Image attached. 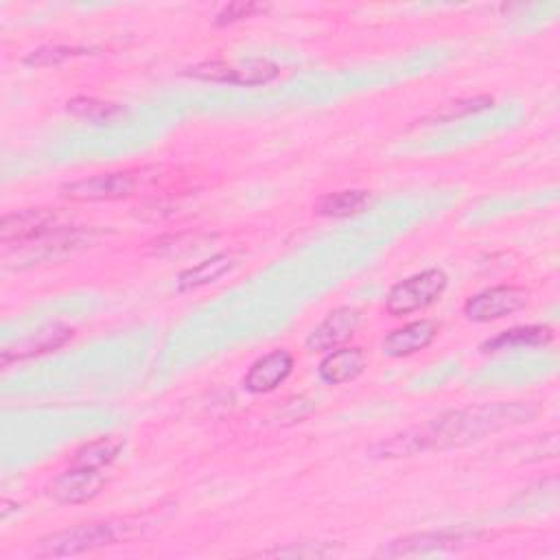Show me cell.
Listing matches in <instances>:
<instances>
[{"instance_id":"cell-1","label":"cell","mask_w":560,"mask_h":560,"mask_svg":"<svg viewBox=\"0 0 560 560\" xmlns=\"http://www.w3.org/2000/svg\"><path fill=\"white\" fill-rule=\"evenodd\" d=\"M534 409L523 402H494L483 407L446 411L422 427L407 429L372 446L376 457H405L427 448L462 446L483 438L486 433L527 422L534 418Z\"/></svg>"},{"instance_id":"cell-2","label":"cell","mask_w":560,"mask_h":560,"mask_svg":"<svg viewBox=\"0 0 560 560\" xmlns=\"http://www.w3.org/2000/svg\"><path fill=\"white\" fill-rule=\"evenodd\" d=\"M127 527L129 525L122 521L77 525L70 529H61V532L44 536L37 542L35 553L42 558H61V556H77L83 551L107 547V545H114L116 540L125 538Z\"/></svg>"},{"instance_id":"cell-3","label":"cell","mask_w":560,"mask_h":560,"mask_svg":"<svg viewBox=\"0 0 560 560\" xmlns=\"http://www.w3.org/2000/svg\"><path fill=\"white\" fill-rule=\"evenodd\" d=\"M446 282L448 278L442 269H424L420 273H413L389 289L385 298V311L394 317H400L427 308L444 293Z\"/></svg>"},{"instance_id":"cell-4","label":"cell","mask_w":560,"mask_h":560,"mask_svg":"<svg viewBox=\"0 0 560 560\" xmlns=\"http://www.w3.org/2000/svg\"><path fill=\"white\" fill-rule=\"evenodd\" d=\"M105 466H94V464H83L70 459V468L52 477L46 486V494L63 505H77V503H88L98 492L103 490L107 475Z\"/></svg>"},{"instance_id":"cell-5","label":"cell","mask_w":560,"mask_h":560,"mask_svg":"<svg viewBox=\"0 0 560 560\" xmlns=\"http://www.w3.org/2000/svg\"><path fill=\"white\" fill-rule=\"evenodd\" d=\"M70 228L66 223V217L59 210L48 208H33L22 212L4 214L0 221V241L2 245H26L46 236H52L61 230Z\"/></svg>"},{"instance_id":"cell-6","label":"cell","mask_w":560,"mask_h":560,"mask_svg":"<svg viewBox=\"0 0 560 560\" xmlns=\"http://www.w3.org/2000/svg\"><path fill=\"white\" fill-rule=\"evenodd\" d=\"M527 302H529L527 289L516 284H499L468 298L464 304V315L470 322H479V324L494 322L525 308Z\"/></svg>"},{"instance_id":"cell-7","label":"cell","mask_w":560,"mask_h":560,"mask_svg":"<svg viewBox=\"0 0 560 560\" xmlns=\"http://www.w3.org/2000/svg\"><path fill=\"white\" fill-rule=\"evenodd\" d=\"M190 77L201 81L217 83H236V85H262L273 81L280 74V68L269 59H252L243 66H230L223 61H206L195 68H188Z\"/></svg>"},{"instance_id":"cell-8","label":"cell","mask_w":560,"mask_h":560,"mask_svg":"<svg viewBox=\"0 0 560 560\" xmlns=\"http://www.w3.org/2000/svg\"><path fill=\"white\" fill-rule=\"evenodd\" d=\"M138 179L131 173H101L83 177L61 188L70 201H116L133 195Z\"/></svg>"},{"instance_id":"cell-9","label":"cell","mask_w":560,"mask_h":560,"mask_svg":"<svg viewBox=\"0 0 560 560\" xmlns=\"http://www.w3.org/2000/svg\"><path fill=\"white\" fill-rule=\"evenodd\" d=\"M475 534L466 532H422V534H411L398 540H392L387 547L378 549V556L385 558H400V556H418L427 551H442V549H459L466 547L475 540Z\"/></svg>"},{"instance_id":"cell-10","label":"cell","mask_w":560,"mask_h":560,"mask_svg":"<svg viewBox=\"0 0 560 560\" xmlns=\"http://www.w3.org/2000/svg\"><path fill=\"white\" fill-rule=\"evenodd\" d=\"M361 322V313L350 306H341L330 311L306 337V348L313 352H324V350H335L337 346L346 343L357 326Z\"/></svg>"},{"instance_id":"cell-11","label":"cell","mask_w":560,"mask_h":560,"mask_svg":"<svg viewBox=\"0 0 560 560\" xmlns=\"http://www.w3.org/2000/svg\"><path fill=\"white\" fill-rule=\"evenodd\" d=\"M74 335V330L70 326L63 324H48L35 332H31L28 337L7 346L0 354V363L7 368L13 361H24L31 357H39L46 352H52L57 348H61L66 341H70Z\"/></svg>"},{"instance_id":"cell-12","label":"cell","mask_w":560,"mask_h":560,"mask_svg":"<svg viewBox=\"0 0 560 560\" xmlns=\"http://www.w3.org/2000/svg\"><path fill=\"white\" fill-rule=\"evenodd\" d=\"M291 370H293L291 352L284 348H276L249 365L243 378V385L252 394H267V392H273L280 383H284Z\"/></svg>"},{"instance_id":"cell-13","label":"cell","mask_w":560,"mask_h":560,"mask_svg":"<svg viewBox=\"0 0 560 560\" xmlns=\"http://www.w3.org/2000/svg\"><path fill=\"white\" fill-rule=\"evenodd\" d=\"M435 337H438V324L433 319L409 322L402 328L392 330L383 339V352L387 357H409L431 346Z\"/></svg>"},{"instance_id":"cell-14","label":"cell","mask_w":560,"mask_h":560,"mask_svg":"<svg viewBox=\"0 0 560 560\" xmlns=\"http://www.w3.org/2000/svg\"><path fill=\"white\" fill-rule=\"evenodd\" d=\"M365 370V352L361 348H339L319 361V378L328 385L354 381Z\"/></svg>"},{"instance_id":"cell-15","label":"cell","mask_w":560,"mask_h":560,"mask_svg":"<svg viewBox=\"0 0 560 560\" xmlns=\"http://www.w3.org/2000/svg\"><path fill=\"white\" fill-rule=\"evenodd\" d=\"M553 339V330L549 326H518L510 328L488 341L481 343L483 352H501V350H514L525 346H545Z\"/></svg>"},{"instance_id":"cell-16","label":"cell","mask_w":560,"mask_h":560,"mask_svg":"<svg viewBox=\"0 0 560 560\" xmlns=\"http://www.w3.org/2000/svg\"><path fill=\"white\" fill-rule=\"evenodd\" d=\"M66 109L74 118H81V120H88L94 125H112L127 116V109L122 105L98 101L92 96H74L66 103Z\"/></svg>"},{"instance_id":"cell-17","label":"cell","mask_w":560,"mask_h":560,"mask_svg":"<svg viewBox=\"0 0 560 560\" xmlns=\"http://www.w3.org/2000/svg\"><path fill=\"white\" fill-rule=\"evenodd\" d=\"M234 267V256L232 254H214L199 265L182 271L177 276V289L179 291H190L197 287H203L208 282L219 280L223 273H228Z\"/></svg>"},{"instance_id":"cell-18","label":"cell","mask_w":560,"mask_h":560,"mask_svg":"<svg viewBox=\"0 0 560 560\" xmlns=\"http://www.w3.org/2000/svg\"><path fill=\"white\" fill-rule=\"evenodd\" d=\"M368 199V190H337L317 199L315 212L322 217H350L361 212Z\"/></svg>"},{"instance_id":"cell-19","label":"cell","mask_w":560,"mask_h":560,"mask_svg":"<svg viewBox=\"0 0 560 560\" xmlns=\"http://www.w3.org/2000/svg\"><path fill=\"white\" fill-rule=\"evenodd\" d=\"M492 105L490 96H475V98H464L457 103H451L444 112H435L433 116H429L427 120H453V118H462L468 114H475L479 109H486Z\"/></svg>"},{"instance_id":"cell-20","label":"cell","mask_w":560,"mask_h":560,"mask_svg":"<svg viewBox=\"0 0 560 560\" xmlns=\"http://www.w3.org/2000/svg\"><path fill=\"white\" fill-rule=\"evenodd\" d=\"M74 55H83V50L66 48V46H42V48L33 50L24 61L28 66H55V63H61L68 57H74Z\"/></svg>"},{"instance_id":"cell-21","label":"cell","mask_w":560,"mask_h":560,"mask_svg":"<svg viewBox=\"0 0 560 560\" xmlns=\"http://www.w3.org/2000/svg\"><path fill=\"white\" fill-rule=\"evenodd\" d=\"M265 9H267V7H265V4H258V2H232V4L223 7V9L217 13V24H219V26L232 24V22L252 18L254 13H260V11H265Z\"/></svg>"}]
</instances>
